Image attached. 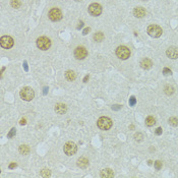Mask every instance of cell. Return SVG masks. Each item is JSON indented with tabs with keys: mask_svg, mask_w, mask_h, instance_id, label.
I'll use <instances>...</instances> for the list:
<instances>
[{
	"mask_svg": "<svg viewBox=\"0 0 178 178\" xmlns=\"http://www.w3.org/2000/svg\"><path fill=\"white\" fill-rule=\"evenodd\" d=\"M16 163H12V164H10V165H9V168H10V169L16 168Z\"/></svg>",
	"mask_w": 178,
	"mask_h": 178,
	"instance_id": "1f68e13d",
	"label": "cell"
},
{
	"mask_svg": "<svg viewBox=\"0 0 178 178\" xmlns=\"http://www.w3.org/2000/svg\"><path fill=\"white\" fill-rule=\"evenodd\" d=\"M78 166L81 169H85L89 166V160L85 157H81L78 160Z\"/></svg>",
	"mask_w": 178,
	"mask_h": 178,
	"instance_id": "7c38bea8",
	"label": "cell"
},
{
	"mask_svg": "<svg viewBox=\"0 0 178 178\" xmlns=\"http://www.w3.org/2000/svg\"><path fill=\"white\" fill-rule=\"evenodd\" d=\"M114 176V173L111 169H104V170L101 171V177H105V178H110Z\"/></svg>",
	"mask_w": 178,
	"mask_h": 178,
	"instance_id": "2e32d148",
	"label": "cell"
},
{
	"mask_svg": "<svg viewBox=\"0 0 178 178\" xmlns=\"http://www.w3.org/2000/svg\"><path fill=\"white\" fill-rule=\"evenodd\" d=\"M41 174H42V176H45V177H47V176H50V171L49 170H47V169H44V170L41 172Z\"/></svg>",
	"mask_w": 178,
	"mask_h": 178,
	"instance_id": "d4e9b609",
	"label": "cell"
},
{
	"mask_svg": "<svg viewBox=\"0 0 178 178\" xmlns=\"http://www.w3.org/2000/svg\"><path fill=\"white\" fill-rule=\"evenodd\" d=\"M88 79H89V76H85V78H83V81H85H85H87Z\"/></svg>",
	"mask_w": 178,
	"mask_h": 178,
	"instance_id": "e575fe53",
	"label": "cell"
},
{
	"mask_svg": "<svg viewBox=\"0 0 178 178\" xmlns=\"http://www.w3.org/2000/svg\"><path fill=\"white\" fill-rule=\"evenodd\" d=\"M76 1H81V0H76Z\"/></svg>",
	"mask_w": 178,
	"mask_h": 178,
	"instance_id": "74e56055",
	"label": "cell"
},
{
	"mask_svg": "<svg viewBox=\"0 0 178 178\" xmlns=\"http://www.w3.org/2000/svg\"><path fill=\"white\" fill-rule=\"evenodd\" d=\"M90 31H91V29H90V28H87V29H85V31H83V35H87V34L89 33Z\"/></svg>",
	"mask_w": 178,
	"mask_h": 178,
	"instance_id": "4dcf8cb0",
	"label": "cell"
},
{
	"mask_svg": "<svg viewBox=\"0 0 178 178\" xmlns=\"http://www.w3.org/2000/svg\"><path fill=\"white\" fill-rule=\"evenodd\" d=\"M169 124L172 126H177L178 125V119L175 118V117H171L169 118Z\"/></svg>",
	"mask_w": 178,
	"mask_h": 178,
	"instance_id": "7402d4cb",
	"label": "cell"
},
{
	"mask_svg": "<svg viewBox=\"0 0 178 178\" xmlns=\"http://www.w3.org/2000/svg\"><path fill=\"white\" fill-rule=\"evenodd\" d=\"M37 46L41 50H48L51 46V41L47 37H40L37 40Z\"/></svg>",
	"mask_w": 178,
	"mask_h": 178,
	"instance_id": "5b68a950",
	"label": "cell"
},
{
	"mask_svg": "<svg viewBox=\"0 0 178 178\" xmlns=\"http://www.w3.org/2000/svg\"><path fill=\"white\" fill-rule=\"evenodd\" d=\"M97 125L100 129L102 130H108L112 127V120L108 117H101L98 119Z\"/></svg>",
	"mask_w": 178,
	"mask_h": 178,
	"instance_id": "6da1fadb",
	"label": "cell"
},
{
	"mask_svg": "<svg viewBox=\"0 0 178 178\" xmlns=\"http://www.w3.org/2000/svg\"><path fill=\"white\" fill-rule=\"evenodd\" d=\"M48 16H49V18L53 21H58L62 18V13L59 8H52V9L49 11Z\"/></svg>",
	"mask_w": 178,
	"mask_h": 178,
	"instance_id": "ba28073f",
	"label": "cell"
},
{
	"mask_svg": "<svg viewBox=\"0 0 178 178\" xmlns=\"http://www.w3.org/2000/svg\"><path fill=\"white\" fill-rule=\"evenodd\" d=\"M116 55L117 57L122 60H125L127 58H129L130 56V51L127 47L125 46H119L118 48L116 49Z\"/></svg>",
	"mask_w": 178,
	"mask_h": 178,
	"instance_id": "7a4b0ae2",
	"label": "cell"
},
{
	"mask_svg": "<svg viewBox=\"0 0 178 178\" xmlns=\"http://www.w3.org/2000/svg\"><path fill=\"white\" fill-rule=\"evenodd\" d=\"M83 21H81V23H79V25H78V29L83 27Z\"/></svg>",
	"mask_w": 178,
	"mask_h": 178,
	"instance_id": "d590c367",
	"label": "cell"
},
{
	"mask_svg": "<svg viewBox=\"0 0 178 178\" xmlns=\"http://www.w3.org/2000/svg\"><path fill=\"white\" fill-rule=\"evenodd\" d=\"M165 93H166L167 95H172V94L174 93L173 87H171V85H166V87H165Z\"/></svg>",
	"mask_w": 178,
	"mask_h": 178,
	"instance_id": "44dd1931",
	"label": "cell"
},
{
	"mask_svg": "<svg viewBox=\"0 0 178 178\" xmlns=\"http://www.w3.org/2000/svg\"><path fill=\"white\" fill-rule=\"evenodd\" d=\"M162 29L157 25H151L148 28V34L153 38H159L162 35Z\"/></svg>",
	"mask_w": 178,
	"mask_h": 178,
	"instance_id": "277c9868",
	"label": "cell"
},
{
	"mask_svg": "<svg viewBox=\"0 0 178 178\" xmlns=\"http://www.w3.org/2000/svg\"><path fill=\"white\" fill-rule=\"evenodd\" d=\"M16 128H12V129L9 131V134H7V138H12V136H16Z\"/></svg>",
	"mask_w": 178,
	"mask_h": 178,
	"instance_id": "484cf974",
	"label": "cell"
},
{
	"mask_svg": "<svg viewBox=\"0 0 178 178\" xmlns=\"http://www.w3.org/2000/svg\"><path fill=\"white\" fill-rule=\"evenodd\" d=\"M156 134H157V136H160V134H162V128L158 127L157 129H156Z\"/></svg>",
	"mask_w": 178,
	"mask_h": 178,
	"instance_id": "f546056e",
	"label": "cell"
},
{
	"mask_svg": "<svg viewBox=\"0 0 178 178\" xmlns=\"http://www.w3.org/2000/svg\"><path fill=\"white\" fill-rule=\"evenodd\" d=\"M166 54L167 56L171 59L178 58V48H176V47H170V48L166 51Z\"/></svg>",
	"mask_w": 178,
	"mask_h": 178,
	"instance_id": "8fae6325",
	"label": "cell"
},
{
	"mask_svg": "<svg viewBox=\"0 0 178 178\" xmlns=\"http://www.w3.org/2000/svg\"><path fill=\"white\" fill-rule=\"evenodd\" d=\"M141 67H143V69H150V68L152 67V65H153V63H152V61L150 59L145 58V59L141 60Z\"/></svg>",
	"mask_w": 178,
	"mask_h": 178,
	"instance_id": "9a60e30c",
	"label": "cell"
},
{
	"mask_svg": "<svg viewBox=\"0 0 178 178\" xmlns=\"http://www.w3.org/2000/svg\"><path fill=\"white\" fill-rule=\"evenodd\" d=\"M136 98H134V97L130 98V99H129V105H130V106H134V105H136Z\"/></svg>",
	"mask_w": 178,
	"mask_h": 178,
	"instance_id": "83f0119b",
	"label": "cell"
},
{
	"mask_svg": "<svg viewBox=\"0 0 178 178\" xmlns=\"http://www.w3.org/2000/svg\"><path fill=\"white\" fill-rule=\"evenodd\" d=\"M134 16H136V18H143V16H146V10L143 9V7H136L134 10Z\"/></svg>",
	"mask_w": 178,
	"mask_h": 178,
	"instance_id": "4fadbf2b",
	"label": "cell"
},
{
	"mask_svg": "<svg viewBox=\"0 0 178 178\" xmlns=\"http://www.w3.org/2000/svg\"><path fill=\"white\" fill-rule=\"evenodd\" d=\"M63 150H64V153H65L67 156H72L76 153L78 147H76V143H72V141H68V143H66L65 145H64Z\"/></svg>",
	"mask_w": 178,
	"mask_h": 178,
	"instance_id": "8992f818",
	"label": "cell"
},
{
	"mask_svg": "<svg viewBox=\"0 0 178 178\" xmlns=\"http://www.w3.org/2000/svg\"><path fill=\"white\" fill-rule=\"evenodd\" d=\"M88 55V51L85 50V48L83 47H78L74 50V56H76V59H85Z\"/></svg>",
	"mask_w": 178,
	"mask_h": 178,
	"instance_id": "30bf717a",
	"label": "cell"
},
{
	"mask_svg": "<svg viewBox=\"0 0 178 178\" xmlns=\"http://www.w3.org/2000/svg\"><path fill=\"white\" fill-rule=\"evenodd\" d=\"M154 164H155V168L157 169V170H160V169L162 168V162H161V161H156Z\"/></svg>",
	"mask_w": 178,
	"mask_h": 178,
	"instance_id": "cb8c5ba5",
	"label": "cell"
},
{
	"mask_svg": "<svg viewBox=\"0 0 178 178\" xmlns=\"http://www.w3.org/2000/svg\"><path fill=\"white\" fill-rule=\"evenodd\" d=\"M20 95L21 99L25 100V101H32L33 100V98L35 97V93H34V91L29 87L23 88V89L20 91Z\"/></svg>",
	"mask_w": 178,
	"mask_h": 178,
	"instance_id": "3957f363",
	"label": "cell"
},
{
	"mask_svg": "<svg viewBox=\"0 0 178 178\" xmlns=\"http://www.w3.org/2000/svg\"><path fill=\"white\" fill-rule=\"evenodd\" d=\"M89 12L91 16H98L102 13V7L100 4L98 3H93L89 6Z\"/></svg>",
	"mask_w": 178,
	"mask_h": 178,
	"instance_id": "9c48e42d",
	"label": "cell"
},
{
	"mask_svg": "<svg viewBox=\"0 0 178 178\" xmlns=\"http://www.w3.org/2000/svg\"><path fill=\"white\" fill-rule=\"evenodd\" d=\"M155 123H156V119L154 118L153 116L147 117V119H146V124H147L148 126H153Z\"/></svg>",
	"mask_w": 178,
	"mask_h": 178,
	"instance_id": "d6986e66",
	"label": "cell"
},
{
	"mask_svg": "<svg viewBox=\"0 0 178 178\" xmlns=\"http://www.w3.org/2000/svg\"><path fill=\"white\" fill-rule=\"evenodd\" d=\"M94 39H95V41H97V42H101V41L104 40V35H103V33L99 32V33L94 35Z\"/></svg>",
	"mask_w": 178,
	"mask_h": 178,
	"instance_id": "ffe728a7",
	"label": "cell"
},
{
	"mask_svg": "<svg viewBox=\"0 0 178 178\" xmlns=\"http://www.w3.org/2000/svg\"><path fill=\"white\" fill-rule=\"evenodd\" d=\"M143 134H139V132H138V134H136V136H134V138H136V141H141V139H143Z\"/></svg>",
	"mask_w": 178,
	"mask_h": 178,
	"instance_id": "4316f807",
	"label": "cell"
},
{
	"mask_svg": "<svg viewBox=\"0 0 178 178\" xmlns=\"http://www.w3.org/2000/svg\"><path fill=\"white\" fill-rule=\"evenodd\" d=\"M18 151H20V153L21 154V155H28V154L30 153V149L28 146H20V149H18Z\"/></svg>",
	"mask_w": 178,
	"mask_h": 178,
	"instance_id": "ac0fdd59",
	"label": "cell"
},
{
	"mask_svg": "<svg viewBox=\"0 0 178 178\" xmlns=\"http://www.w3.org/2000/svg\"><path fill=\"white\" fill-rule=\"evenodd\" d=\"M25 69L28 70V66H27V62H25Z\"/></svg>",
	"mask_w": 178,
	"mask_h": 178,
	"instance_id": "8d00e7d4",
	"label": "cell"
},
{
	"mask_svg": "<svg viewBox=\"0 0 178 178\" xmlns=\"http://www.w3.org/2000/svg\"><path fill=\"white\" fill-rule=\"evenodd\" d=\"M20 123V125H25V124L27 123V122H25V119H21Z\"/></svg>",
	"mask_w": 178,
	"mask_h": 178,
	"instance_id": "836d02e7",
	"label": "cell"
},
{
	"mask_svg": "<svg viewBox=\"0 0 178 178\" xmlns=\"http://www.w3.org/2000/svg\"><path fill=\"white\" fill-rule=\"evenodd\" d=\"M163 73H164L165 76H168V74H171V70L168 69V68H164V70H163Z\"/></svg>",
	"mask_w": 178,
	"mask_h": 178,
	"instance_id": "f1b7e54d",
	"label": "cell"
},
{
	"mask_svg": "<svg viewBox=\"0 0 178 178\" xmlns=\"http://www.w3.org/2000/svg\"><path fill=\"white\" fill-rule=\"evenodd\" d=\"M13 44H14V41L11 37H9V36H3V37H1V39H0V45H1V47L4 49L11 48V47L13 46Z\"/></svg>",
	"mask_w": 178,
	"mask_h": 178,
	"instance_id": "52a82bcc",
	"label": "cell"
},
{
	"mask_svg": "<svg viewBox=\"0 0 178 178\" xmlns=\"http://www.w3.org/2000/svg\"><path fill=\"white\" fill-rule=\"evenodd\" d=\"M65 78H66L67 81H74V79L76 78V74L74 73L73 71H71V70H68V71L65 73Z\"/></svg>",
	"mask_w": 178,
	"mask_h": 178,
	"instance_id": "e0dca14e",
	"label": "cell"
},
{
	"mask_svg": "<svg viewBox=\"0 0 178 178\" xmlns=\"http://www.w3.org/2000/svg\"><path fill=\"white\" fill-rule=\"evenodd\" d=\"M55 111H56V113H58V114H64V113L67 111V108H66V106L64 104L59 103V104H57L56 106H55Z\"/></svg>",
	"mask_w": 178,
	"mask_h": 178,
	"instance_id": "5bb4252c",
	"label": "cell"
},
{
	"mask_svg": "<svg viewBox=\"0 0 178 178\" xmlns=\"http://www.w3.org/2000/svg\"><path fill=\"white\" fill-rule=\"evenodd\" d=\"M112 109H114V110H118V109H120V106L119 105H114V106L112 107Z\"/></svg>",
	"mask_w": 178,
	"mask_h": 178,
	"instance_id": "d6a6232c",
	"label": "cell"
},
{
	"mask_svg": "<svg viewBox=\"0 0 178 178\" xmlns=\"http://www.w3.org/2000/svg\"><path fill=\"white\" fill-rule=\"evenodd\" d=\"M20 0H11V6L14 8H18L20 6Z\"/></svg>",
	"mask_w": 178,
	"mask_h": 178,
	"instance_id": "603a6c76",
	"label": "cell"
}]
</instances>
